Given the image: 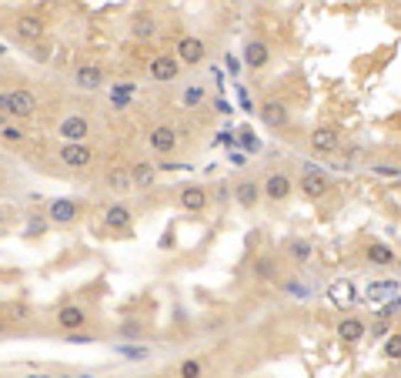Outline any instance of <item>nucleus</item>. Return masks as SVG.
<instances>
[{
  "instance_id": "nucleus-1",
  "label": "nucleus",
  "mask_w": 401,
  "mask_h": 378,
  "mask_svg": "<svg viewBox=\"0 0 401 378\" xmlns=\"http://www.w3.org/2000/svg\"><path fill=\"white\" fill-rule=\"evenodd\" d=\"M41 111V100L31 88H11V90H0V117L4 121H33Z\"/></svg>"
},
{
  "instance_id": "nucleus-2",
  "label": "nucleus",
  "mask_w": 401,
  "mask_h": 378,
  "mask_svg": "<svg viewBox=\"0 0 401 378\" xmlns=\"http://www.w3.org/2000/svg\"><path fill=\"white\" fill-rule=\"evenodd\" d=\"M294 191H301L304 201L318 204V201H325L328 194L335 191V181L328 178V171H321L318 164H301V174H298V184H294Z\"/></svg>"
},
{
  "instance_id": "nucleus-3",
  "label": "nucleus",
  "mask_w": 401,
  "mask_h": 378,
  "mask_svg": "<svg viewBox=\"0 0 401 378\" xmlns=\"http://www.w3.org/2000/svg\"><path fill=\"white\" fill-rule=\"evenodd\" d=\"M325 301L338 312L351 315L365 298H361V288L351 278H335L331 285H325Z\"/></svg>"
},
{
  "instance_id": "nucleus-4",
  "label": "nucleus",
  "mask_w": 401,
  "mask_h": 378,
  "mask_svg": "<svg viewBox=\"0 0 401 378\" xmlns=\"http://www.w3.org/2000/svg\"><path fill=\"white\" fill-rule=\"evenodd\" d=\"M90 131H94V124L87 114H64L61 121H57V137H61V145H87L90 141Z\"/></svg>"
},
{
  "instance_id": "nucleus-5",
  "label": "nucleus",
  "mask_w": 401,
  "mask_h": 378,
  "mask_svg": "<svg viewBox=\"0 0 401 378\" xmlns=\"http://www.w3.org/2000/svg\"><path fill=\"white\" fill-rule=\"evenodd\" d=\"M258 117H261V124H264L268 131H274V134L288 131V127H291V121H294V117H291V107H288L284 100H278V98L261 100Z\"/></svg>"
},
{
  "instance_id": "nucleus-6",
  "label": "nucleus",
  "mask_w": 401,
  "mask_h": 378,
  "mask_svg": "<svg viewBox=\"0 0 401 378\" xmlns=\"http://www.w3.org/2000/svg\"><path fill=\"white\" fill-rule=\"evenodd\" d=\"M43 33H47V17L37 11H21L14 17V37L24 44H37Z\"/></svg>"
},
{
  "instance_id": "nucleus-7",
  "label": "nucleus",
  "mask_w": 401,
  "mask_h": 378,
  "mask_svg": "<svg viewBox=\"0 0 401 378\" xmlns=\"http://www.w3.org/2000/svg\"><path fill=\"white\" fill-rule=\"evenodd\" d=\"M261 191H264V201L284 204V201L294 194V178L288 174V171H268L264 181H261Z\"/></svg>"
},
{
  "instance_id": "nucleus-8",
  "label": "nucleus",
  "mask_w": 401,
  "mask_h": 378,
  "mask_svg": "<svg viewBox=\"0 0 401 378\" xmlns=\"http://www.w3.org/2000/svg\"><path fill=\"white\" fill-rule=\"evenodd\" d=\"M54 325H57V328H61L64 335L84 332L87 325H90V312H87L84 305H77V301H67V305H61V308H57Z\"/></svg>"
},
{
  "instance_id": "nucleus-9",
  "label": "nucleus",
  "mask_w": 401,
  "mask_h": 378,
  "mask_svg": "<svg viewBox=\"0 0 401 378\" xmlns=\"http://www.w3.org/2000/svg\"><path fill=\"white\" fill-rule=\"evenodd\" d=\"M57 161L71 171H87V167H94L98 161V147L90 145H61L57 147Z\"/></svg>"
},
{
  "instance_id": "nucleus-10",
  "label": "nucleus",
  "mask_w": 401,
  "mask_h": 378,
  "mask_svg": "<svg viewBox=\"0 0 401 378\" xmlns=\"http://www.w3.org/2000/svg\"><path fill=\"white\" fill-rule=\"evenodd\" d=\"M214 201H211V188L204 184H184V188H177V208L187 214H204Z\"/></svg>"
},
{
  "instance_id": "nucleus-11",
  "label": "nucleus",
  "mask_w": 401,
  "mask_h": 378,
  "mask_svg": "<svg viewBox=\"0 0 401 378\" xmlns=\"http://www.w3.org/2000/svg\"><path fill=\"white\" fill-rule=\"evenodd\" d=\"M43 218L54 224V228H71V224H77V218H80V204H77L74 198H51Z\"/></svg>"
},
{
  "instance_id": "nucleus-12",
  "label": "nucleus",
  "mask_w": 401,
  "mask_h": 378,
  "mask_svg": "<svg viewBox=\"0 0 401 378\" xmlns=\"http://www.w3.org/2000/svg\"><path fill=\"white\" fill-rule=\"evenodd\" d=\"M308 147L315 154H335L338 147H341V127L338 124H318V127H311Z\"/></svg>"
},
{
  "instance_id": "nucleus-13",
  "label": "nucleus",
  "mask_w": 401,
  "mask_h": 378,
  "mask_svg": "<svg viewBox=\"0 0 401 378\" xmlns=\"http://www.w3.org/2000/svg\"><path fill=\"white\" fill-rule=\"evenodd\" d=\"M147 78H151L154 84H174V80L181 78V61L174 54H167V51L154 54L151 64H147Z\"/></svg>"
},
{
  "instance_id": "nucleus-14",
  "label": "nucleus",
  "mask_w": 401,
  "mask_h": 378,
  "mask_svg": "<svg viewBox=\"0 0 401 378\" xmlns=\"http://www.w3.org/2000/svg\"><path fill=\"white\" fill-rule=\"evenodd\" d=\"M174 57L181 61V67H197V64H204L207 44L201 41V37H197V33H184V37H177Z\"/></svg>"
},
{
  "instance_id": "nucleus-15",
  "label": "nucleus",
  "mask_w": 401,
  "mask_h": 378,
  "mask_svg": "<svg viewBox=\"0 0 401 378\" xmlns=\"http://www.w3.org/2000/svg\"><path fill=\"white\" fill-rule=\"evenodd\" d=\"M177 145H181V137H177V131H174L171 124H154L151 131H147V147H151L157 157L174 154Z\"/></svg>"
},
{
  "instance_id": "nucleus-16",
  "label": "nucleus",
  "mask_w": 401,
  "mask_h": 378,
  "mask_svg": "<svg viewBox=\"0 0 401 378\" xmlns=\"http://www.w3.org/2000/svg\"><path fill=\"white\" fill-rule=\"evenodd\" d=\"M234 191V204H238L241 211H254L261 201H264V191H261V181L258 178H241L231 184Z\"/></svg>"
},
{
  "instance_id": "nucleus-17",
  "label": "nucleus",
  "mask_w": 401,
  "mask_h": 378,
  "mask_svg": "<svg viewBox=\"0 0 401 378\" xmlns=\"http://www.w3.org/2000/svg\"><path fill=\"white\" fill-rule=\"evenodd\" d=\"M335 338L341 345H358L368 338V322L358 315H345L341 322H335Z\"/></svg>"
},
{
  "instance_id": "nucleus-18",
  "label": "nucleus",
  "mask_w": 401,
  "mask_h": 378,
  "mask_svg": "<svg viewBox=\"0 0 401 378\" xmlns=\"http://www.w3.org/2000/svg\"><path fill=\"white\" fill-rule=\"evenodd\" d=\"M130 224H134V211H130L127 201L108 204V211H104V228H108L110 234H130Z\"/></svg>"
},
{
  "instance_id": "nucleus-19",
  "label": "nucleus",
  "mask_w": 401,
  "mask_h": 378,
  "mask_svg": "<svg viewBox=\"0 0 401 378\" xmlns=\"http://www.w3.org/2000/svg\"><path fill=\"white\" fill-rule=\"evenodd\" d=\"M241 64L248 67V70H264V67L271 64V47H268V41L248 37V44L241 51Z\"/></svg>"
},
{
  "instance_id": "nucleus-20",
  "label": "nucleus",
  "mask_w": 401,
  "mask_h": 378,
  "mask_svg": "<svg viewBox=\"0 0 401 378\" xmlns=\"http://www.w3.org/2000/svg\"><path fill=\"white\" fill-rule=\"evenodd\" d=\"M361 258H365L368 268H395L398 265V251L391 245H385V241H368L365 251H361Z\"/></svg>"
},
{
  "instance_id": "nucleus-21",
  "label": "nucleus",
  "mask_w": 401,
  "mask_h": 378,
  "mask_svg": "<svg viewBox=\"0 0 401 378\" xmlns=\"http://www.w3.org/2000/svg\"><path fill=\"white\" fill-rule=\"evenodd\" d=\"M104 80H108V74H104V67L100 64H80L74 70V88L77 90H100L104 88Z\"/></svg>"
},
{
  "instance_id": "nucleus-22",
  "label": "nucleus",
  "mask_w": 401,
  "mask_h": 378,
  "mask_svg": "<svg viewBox=\"0 0 401 378\" xmlns=\"http://www.w3.org/2000/svg\"><path fill=\"white\" fill-rule=\"evenodd\" d=\"M127 31L134 41H154L157 37V17H154V11H134Z\"/></svg>"
},
{
  "instance_id": "nucleus-23",
  "label": "nucleus",
  "mask_w": 401,
  "mask_h": 378,
  "mask_svg": "<svg viewBox=\"0 0 401 378\" xmlns=\"http://www.w3.org/2000/svg\"><path fill=\"white\" fill-rule=\"evenodd\" d=\"M130 178H134V191H144V188H154L157 184V178H161V167H157V161H134L130 164Z\"/></svg>"
},
{
  "instance_id": "nucleus-24",
  "label": "nucleus",
  "mask_w": 401,
  "mask_h": 378,
  "mask_svg": "<svg viewBox=\"0 0 401 378\" xmlns=\"http://www.w3.org/2000/svg\"><path fill=\"white\" fill-rule=\"evenodd\" d=\"M104 184H108V191H114L118 198L130 194V191H134V178H130V164H114V167H108V174H104Z\"/></svg>"
},
{
  "instance_id": "nucleus-25",
  "label": "nucleus",
  "mask_w": 401,
  "mask_h": 378,
  "mask_svg": "<svg viewBox=\"0 0 401 378\" xmlns=\"http://www.w3.org/2000/svg\"><path fill=\"white\" fill-rule=\"evenodd\" d=\"M395 295H401V285L395 278L368 281V288H365V301H375V305H385V301H391Z\"/></svg>"
},
{
  "instance_id": "nucleus-26",
  "label": "nucleus",
  "mask_w": 401,
  "mask_h": 378,
  "mask_svg": "<svg viewBox=\"0 0 401 378\" xmlns=\"http://www.w3.org/2000/svg\"><path fill=\"white\" fill-rule=\"evenodd\" d=\"M281 265H278V258L274 255H258L254 258V265H251V275H254V281H278L281 275Z\"/></svg>"
},
{
  "instance_id": "nucleus-27",
  "label": "nucleus",
  "mask_w": 401,
  "mask_h": 378,
  "mask_svg": "<svg viewBox=\"0 0 401 378\" xmlns=\"http://www.w3.org/2000/svg\"><path fill=\"white\" fill-rule=\"evenodd\" d=\"M284 255L291 258L294 265H308V261L315 258V245H311L308 238H288V241H284Z\"/></svg>"
},
{
  "instance_id": "nucleus-28",
  "label": "nucleus",
  "mask_w": 401,
  "mask_h": 378,
  "mask_svg": "<svg viewBox=\"0 0 401 378\" xmlns=\"http://www.w3.org/2000/svg\"><path fill=\"white\" fill-rule=\"evenodd\" d=\"M278 288H281V295H288V298H294V301H311L315 298V288H311L308 281H301V278H278Z\"/></svg>"
},
{
  "instance_id": "nucleus-29",
  "label": "nucleus",
  "mask_w": 401,
  "mask_h": 378,
  "mask_svg": "<svg viewBox=\"0 0 401 378\" xmlns=\"http://www.w3.org/2000/svg\"><path fill=\"white\" fill-rule=\"evenodd\" d=\"M114 355L124 358V362H147L154 352H151V345H141V342H118Z\"/></svg>"
},
{
  "instance_id": "nucleus-30",
  "label": "nucleus",
  "mask_w": 401,
  "mask_h": 378,
  "mask_svg": "<svg viewBox=\"0 0 401 378\" xmlns=\"http://www.w3.org/2000/svg\"><path fill=\"white\" fill-rule=\"evenodd\" d=\"M24 145H27V131H24L21 124H14V121L0 124V147H24Z\"/></svg>"
},
{
  "instance_id": "nucleus-31",
  "label": "nucleus",
  "mask_w": 401,
  "mask_h": 378,
  "mask_svg": "<svg viewBox=\"0 0 401 378\" xmlns=\"http://www.w3.org/2000/svg\"><path fill=\"white\" fill-rule=\"evenodd\" d=\"M381 358L385 362H401V332H388V338L381 342Z\"/></svg>"
},
{
  "instance_id": "nucleus-32",
  "label": "nucleus",
  "mask_w": 401,
  "mask_h": 378,
  "mask_svg": "<svg viewBox=\"0 0 401 378\" xmlns=\"http://www.w3.org/2000/svg\"><path fill=\"white\" fill-rule=\"evenodd\" d=\"M47 228H51V221H47L43 214H27V221H24V238H41V234H47Z\"/></svg>"
},
{
  "instance_id": "nucleus-33",
  "label": "nucleus",
  "mask_w": 401,
  "mask_h": 378,
  "mask_svg": "<svg viewBox=\"0 0 401 378\" xmlns=\"http://www.w3.org/2000/svg\"><path fill=\"white\" fill-rule=\"evenodd\" d=\"M177 378H204V362L201 358H184L181 365H177Z\"/></svg>"
},
{
  "instance_id": "nucleus-34",
  "label": "nucleus",
  "mask_w": 401,
  "mask_h": 378,
  "mask_svg": "<svg viewBox=\"0 0 401 378\" xmlns=\"http://www.w3.org/2000/svg\"><path fill=\"white\" fill-rule=\"evenodd\" d=\"M204 100V84H187L184 90H181V104L184 107H197Z\"/></svg>"
},
{
  "instance_id": "nucleus-35",
  "label": "nucleus",
  "mask_w": 401,
  "mask_h": 378,
  "mask_svg": "<svg viewBox=\"0 0 401 378\" xmlns=\"http://www.w3.org/2000/svg\"><path fill=\"white\" fill-rule=\"evenodd\" d=\"M238 137H241V147H244V154H258L261 147H264V145H261V137L251 131V127H241Z\"/></svg>"
},
{
  "instance_id": "nucleus-36",
  "label": "nucleus",
  "mask_w": 401,
  "mask_h": 378,
  "mask_svg": "<svg viewBox=\"0 0 401 378\" xmlns=\"http://www.w3.org/2000/svg\"><path fill=\"white\" fill-rule=\"evenodd\" d=\"M7 315H11L14 325H17V322H27V318L33 315V308H31V305H27L24 298H14L11 305H7Z\"/></svg>"
},
{
  "instance_id": "nucleus-37",
  "label": "nucleus",
  "mask_w": 401,
  "mask_h": 378,
  "mask_svg": "<svg viewBox=\"0 0 401 378\" xmlns=\"http://www.w3.org/2000/svg\"><path fill=\"white\" fill-rule=\"evenodd\" d=\"M130 94H134V84H120V88H114V90H110V104L124 111V107H127V104H130Z\"/></svg>"
},
{
  "instance_id": "nucleus-38",
  "label": "nucleus",
  "mask_w": 401,
  "mask_h": 378,
  "mask_svg": "<svg viewBox=\"0 0 401 378\" xmlns=\"http://www.w3.org/2000/svg\"><path fill=\"white\" fill-rule=\"evenodd\" d=\"M211 201H217V204H228V201H234V191H231L228 181H221V184L211 191Z\"/></svg>"
},
{
  "instance_id": "nucleus-39",
  "label": "nucleus",
  "mask_w": 401,
  "mask_h": 378,
  "mask_svg": "<svg viewBox=\"0 0 401 378\" xmlns=\"http://www.w3.org/2000/svg\"><path fill=\"white\" fill-rule=\"evenodd\" d=\"M371 171L378 178H401V167L398 164H371Z\"/></svg>"
},
{
  "instance_id": "nucleus-40",
  "label": "nucleus",
  "mask_w": 401,
  "mask_h": 378,
  "mask_svg": "<svg viewBox=\"0 0 401 378\" xmlns=\"http://www.w3.org/2000/svg\"><path fill=\"white\" fill-rule=\"evenodd\" d=\"M401 312V295H395V298L391 301H385V305H381V318H391V315H398Z\"/></svg>"
},
{
  "instance_id": "nucleus-41",
  "label": "nucleus",
  "mask_w": 401,
  "mask_h": 378,
  "mask_svg": "<svg viewBox=\"0 0 401 378\" xmlns=\"http://www.w3.org/2000/svg\"><path fill=\"white\" fill-rule=\"evenodd\" d=\"M134 338H141V325L127 322L124 328H120V342H134Z\"/></svg>"
},
{
  "instance_id": "nucleus-42",
  "label": "nucleus",
  "mask_w": 401,
  "mask_h": 378,
  "mask_svg": "<svg viewBox=\"0 0 401 378\" xmlns=\"http://www.w3.org/2000/svg\"><path fill=\"white\" fill-rule=\"evenodd\" d=\"M174 241H177V234H174V224H171V228H167V231L161 234V241H157V248H161V251H171Z\"/></svg>"
},
{
  "instance_id": "nucleus-43",
  "label": "nucleus",
  "mask_w": 401,
  "mask_h": 378,
  "mask_svg": "<svg viewBox=\"0 0 401 378\" xmlns=\"http://www.w3.org/2000/svg\"><path fill=\"white\" fill-rule=\"evenodd\" d=\"M67 342H74V345H90V342H94V335L90 332H74V335H67Z\"/></svg>"
},
{
  "instance_id": "nucleus-44",
  "label": "nucleus",
  "mask_w": 401,
  "mask_h": 378,
  "mask_svg": "<svg viewBox=\"0 0 401 378\" xmlns=\"http://www.w3.org/2000/svg\"><path fill=\"white\" fill-rule=\"evenodd\" d=\"M238 100H241V107H244V111H254V104H251V98H248V90H244V84H238Z\"/></svg>"
},
{
  "instance_id": "nucleus-45",
  "label": "nucleus",
  "mask_w": 401,
  "mask_h": 378,
  "mask_svg": "<svg viewBox=\"0 0 401 378\" xmlns=\"http://www.w3.org/2000/svg\"><path fill=\"white\" fill-rule=\"evenodd\" d=\"M214 107H217L221 114H231V111H234V107H231V100H224V98H217V100H214Z\"/></svg>"
},
{
  "instance_id": "nucleus-46",
  "label": "nucleus",
  "mask_w": 401,
  "mask_h": 378,
  "mask_svg": "<svg viewBox=\"0 0 401 378\" xmlns=\"http://www.w3.org/2000/svg\"><path fill=\"white\" fill-rule=\"evenodd\" d=\"M224 61H228V70H231V74H238V70H241V64L234 61V54H224Z\"/></svg>"
},
{
  "instance_id": "nucleus-47",
  "label": "nucleus",
  "mask_w": 401,
  "mask_h": 378,
  "mask_svg": "<svg viewBox=\"0 0 401 378\" xmlns=\"http://www.w3.org/2000/svg\"><path fill=\"white\" fill-rule=\"evenodd\" d=\"M7 221H11V211H7V208H4V204H0V231H4V228H7Z\"/></svg>"
},
{
  "instance_id": "nucleus-48",
  "label": "nucleus",
  "mask_w": 401,
  "mask_h": 378,
  "mask_svg": "<svg viewBox=\"0 0 401 378\" xmlns=\"http://www.w3.org/2000/svg\"><path fill=\"white\" fill-rule=\"evenodd\" d=\"M7 328H11V325H7V318H4V315H0V338H4V335H7Z\"/></svg>"
},
{
  "instance_id": "nucleus-49",
  "label": "nucleus",
  "mask_w": 401,
  "mask_h": 378,
  "mask_svg": "<svg viewBox=\"0 0 401 378\" xmlns=\"http://www.w3.org/2000/svg\"><path fill=\"white\" fill-rule=\"evenodd\" d=\"M24 378H57V375H47V372H31V375H24Z\"/></svg>"
},
{
  "instance_id": "nucleus-50",
  "label": "nucleus",
  "mask_w": 401,
  "mask_h": 378,
  "mask_svg": "<svg viewBox=\"0 0 401 378\" xmlns=\"http://www.w3.org/2000/svg\"><path fill=\"white\" fill-rule=\"evenodd\" d=\"M74 378H98V375H90V372H80V375H74Z\"/></svg>"
},
{
  "instance_id": "nucleus-51",
  "label": "nucleus",
  "mask_w": 401,
  "mask_h": 378,
  "mask_svg": "<svg viewBox=\"0 0 401 378\" xmlns=\"http://www.w3.org/2000/svg\"><path fill=\"white\" fill-rule=\"evenodd\" d=\"M57 378H74V375H67V372H64V375H57Z\"/></svg>"
},
{
  "instance_id": "nucleus-52",
  "label": "nucleus",
  "mask_w": 401,
  "mask_h": 378,
  "mask_svg": "<svg viewBox=\"0 0 401 378\" xmlns=\"http://www.w3.org/2000/svg\"><path fill=\"white\" fill-rule=\"evenodd\" d=\"M144 378H157V375H144Z\"/></svg>"
}]
</instances>
